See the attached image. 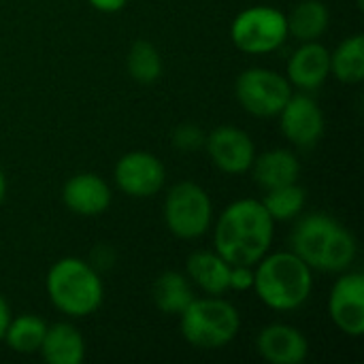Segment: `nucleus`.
Listing matches in <instances>:
<instances>
[{
  "label": "nucleus",
  "instance_id": "obj_1",
  "mask_svg": "<svg viewBox=\"0 0 364 364\" xmlns=\"http://www.w3.org/2000/svg\"><path fill=\"white\" fill-rule=\"evenodd\" d=\"M275 220L262 200L241 198L230 203L218 218L213 230L215 252L228 264L254 267L273 243Z\"/></svg>",
  "mask_w": 364,
  "mask_h": 364
},
{
  "label": "nucleus",
  "instance_id": "obj_2",
  "mask_svg": "<svg viewBox=\"0 0 364 364\" xmlns=\"http://www.w3.org/2000/svg\"><path fill=\"white\" fill-rule=\"evenodd\" d=\"M292 252L307 267L322 273H343L358 254L354 235L326 213H309L299 220L290 237Z\"/></svg>",
  "mask_w": 364,
  "mask_h": 364
},
{
  "label": "nucleus",
  "instance_id": "obj_3",
  "mask_svg": "<svg viewBox=\"0 0 364 364\" xmlns=\"http://www.w3.org/2000/svg\"><path fill=\"white\" fill-rule=\"evenodd\" d=\"M252 288L269 309L294 311L311 296L314 275L294 252H267L256 262Z\"/></svg>",
  "mask_w": 364,
  "mask_h": 364
},
{
  "label": "nucleus",
  "instance_id": "obj_4",
  "mask_svg": "<svg viewBox=\"0 0 364 364\" xmlns=\"http://www.w3.org/2000/svg\"><path fill=\"white\" fill-rule=\"evenodd\" d=\"M45 288L51 305L68 318L96 314L105 299V286L96 267L73 256L58 260L49 269Z\"/></svg>",
  "mask_w": 364,
  "mask_h": 364
},
{
  "label": "nucleus",
  "instance_id": "obj_5",
  "mask_svg": "<svg viewBox=\"0 0 364 364\" xmlns=\"http://www.w3.org/2000/svg\"><path fill=\"white\" fill-rule=\"evenodd\" d=\"M179 326L183 339L196 350H222L235 341L241 328V316L232 303L222 296L194 299L181 314Z\"/></svg>",
  "mask_w": 364,
  "mask_h": 364
},
{
  "label": "nucleus",
  "instance_id": "obj_6",
  "mask_svg": "<svg viewBox=\"0 0 364 364\" xmlns=\"http://www.w3.org/2000/svg\"><path fill=\"white\" fill-rule=\"evenodd\" d=\"M288 36L286 13L267 4L243 9L230 23V38L235 47L250 55L273 53Z\"/></svg>",
  "mask_w": 364,
  "mask_h": 364
},
{
  "label": "nucleus",
  "instance_id": "obj_7",
  "mask_svg": "<svg viewBox=\"0 0 364 364\" xmlns=\"http://www.w3.org/2000/svg\"><path fill=\"white\" fill-rule=\"evenodd\" d=\"M164 222L177 239H198L209 232L213 203L205 188L194 181L175 183L164 198Z\"/></svg>",
  "mask_w": 364,
  "mask_h": 364
},
{
  "label": "nucleus",
  "instance_id": "obj_8",
  "mask_svg": "<svg viewBox=\"0 0 364 364\" xmlns=\"http://www.w3.org/2000/svg\"><path fill=\"white\" fill-rule=\"evenodd\" d=\"M235 94L239 105L256 117H275L292 96L286 75L271 68H247L237 77Z\"/></svg>",
  "mask_w": 364,
  "mask_h": 364
},
{
  "label": "nucleus",
  "instance_id": "obj_9",
  "mask_svg": "<svg viewBox=\"0 0 364 364\" xmlns=\"http://www.w3.org/2000/svg\"><path fill=\"white\" fill-rule=\"evenodd\" d=\"M113 177L124 194L132 198H151L164 188L166 168L149 151H130L117 160Z\"/></svg>",
  "mask_w": 364,
  "mask_h": 364
},
{
  "label": "nucleus",
  "instance_id": "obj_10",
  "mask_svg": "<svg viewBox=\"0 0 364 364\" xmlns=\"http://www.w3.org/2000/svg\"><path fill=\"white\" fill-rule=\"evenodd\" d=\"M328 314L335 326L348 337L364 335V275L358 271H343L335 282L328 299Z\"/></svg>",
  "mask_w": 364,
  "mask_h": 364
},
{
  "label": "nucleus",
  "instance_id": "obj_11",
  "mask_svg": "<svg viewBox=\"0 0 364 364\" xmlns=\"http://www.w3.org/2000/svg\"><path fill=\"white\" fill-rule=\"evenodd\" d=\"M211 162L226 175H243L252 168L256 147L252 136L237 126H218L205 136L203 145Z\"/></svg>",
  "mask_w": 364,
  "mask_h": 364
},
{
  "label": "nucleus",
  "instance_id": "obj_12",
  "mask_svg": "<svg viewBox=\"0 0 364 364\" xmlns=\"http://www.w3.org/2000/svg\"><path fill=\"white\" fill-rule=\"evenodd\" d=\"M277 117L284 136L296 147H311L324 134V113L307 94H292Z\"/></svg>",
  "mask_w": 364,
  "mask_h": 364
},
{
  "label": "nucleus",
  "instance_id": "obj_13",
  "mask_svg": "<svg viewBox=\"0 0 364 364\" xmlns=\"http://www.w3.org/2000/svg\"><path fill=\"white\" fill-rule=\"evenodd\" d=\"M111 188L96 173H79L62 188V200L68 211L81 218H96L111 205Z\"/></svg>",
  "mask_w": 364,
  "mask_h": 364
},
{
  "label": "nucleus",
  "instance_id": "obj_14",
  "mask_svg": "<svg viewBox=\"0 0 364 364\" xmlns=\"http://www.w3.org/2000/svg\"><path fill=\"white\" fill-rule=\"evenodd\" d=\"M258 354L271 364H301L309 356L305 335L288 324H269L256 339Z\"/></svg>",
  "mask_w": 364,
  "mask_h": 364
},
{
  "label": "nucleus",
  "instance_id": "obj_15",
  "mask_svg": "<svg viewBox=\"0 0 364 364\" xmlns=\"http://www.w3.org/2000/svg\"><path fill=\"white\" fill-rule=\"evenodd\" d=\"M331 75V51L318 43H303L288 60L286 79L299 90H318Z\"/></svg>",
  "mask_w": 364,
  "mask_h": 364
},
{
  "label": "nucleus",
  "instance_id": "obj_16",
  "mask_svg": "<svg viewBox=\"0 0 364 364\" xmlns=\"http://www.w3.org/2000/svg\"><path fill=\"white\" fill-rule=\"evenodd\" d=\"M38 352L49 364H81L85 358V341L73 324L58 322L47 326Z\"/></svg>",
  "mask_w": 364,
  "mask_h": 364
},
{
  "label": "nucleus",
  "instance_id": "obj_17",
  "mask_svg": "<svg viewBox=\"0 0 364 364\" xmlns=\"http://www.w3.org/2000/svg\"><path fill=\"white\" fill-rule=\"evenodd\" d=\"M254 179L260 188L273 190L279 186H288L299 181L301 162L290 149H269L262 156L254 158L252 164Z\"/></svg>",
  "mask_w": 364,
  "mask_h": 364
},
{
  "label": "nucleus",
  "instance_id": "obj_18",
  "mask_svg": "<svg viewBox=\"0 0 364 364\" xmlns=\"http://www.w3.org/2000/svg\"><path fill=\"white\" fill-rule=\"evenodd\" d=\"M186 275L209 296H222L228 290L230 264L218 252H194L186 262Z\"/></svg>",
  "mask_w": 364,
  "mask_h": 364
},
{
  "label": "nucleus",
  "instance_id": "obj_19",
  "mask_svg": "<svg viewBox=\"0 0 364 364\" xmlns=\"http://www.w3.org/2000/svg\"><path fill=\"white\" fill-rule=\"evenodd\" d=\"M151 296L156 307L166 314V316H179L196 296L192 290V282L188 275L177 273V271H166L162 273L151 288Z\"/></svg>",
  "mask_w": 364,
  "mask_h": 364
},
{
  "label": "nucleus",
  "instance_id": "obj_20",
  "mask_svg": "<svg viewBox=\"0 0 364 364\" xmlns=\"http://www.w3.org/2000/svg\"><path fill=\"white\" fill-rule=\"evenodd\" d=\"M286 21L288 34H292L301 43L318 41L328 28L331 11L322 0H303L290 11V15H286Z\"/></svg>",
  "mask_w": 364,
  "mask_h": 364
},
{
  "label": "nucleus",
  "instance_id": "obj_21",
  "mask_svg": "<svg viewBox=\"0 0 364 364\" xmlns=\"http://www.w3.org/2000/svg\"><path fill=\"white\" fill-rule=\"evenodd\" d=\"M331 73L341 83H360L364 79V36L352 34L331 53Z\"/></svg>",
  "mask_w": 364,
  "mask_h": 364
},
{
  "label": "nucleus",
  "instance_id": "obj_22",
  "mask_svg": "<svg viewBox=\"0 0 364 364\" xmlns=\"http://www.w3.org/2000/svg\"><path fill=\"white\" fill-rule=\"evenodd\" d=\"M45 331H47L45 320H41L38 316H32V314H23V316L11 318L2 339L17 354H34V352H38V348L43 343Z\"/></svg>",
  "mask_w": 364,
  "mask_h": 364
},
{
  "label": "nucleus",
  "instance_id": "obj_23",
  "mask_svg": "<svg viewBox=\"0 0 364 364\" xmlns=\"http://www.w3.org/2000/svg\"><path fill=\"white\" fill-rule=\"evenodd\" d=\"M307 203V192L294 181L288 186H279L273 190H267L262 205L269 211V215L277 222H288L294 220L296 215H301V211L305 209Z\"/></svg>",
  "mask_w": 364,
  "mask_h": 364
},
{
  "label": "nucleus",
  "instance_id": "obj_24",
  "mask_svg": "<svg viewBox=\"0 0 364 364\" xmlns=\"http://www.w3.org/2000/svg\"><path fill=\"white\" fill-rule=\"evenodd\" d=\"M128 73L139 83H154L162 75V58L154 43L149 41H136L126 58Z\"/></svg>",
  "mask_w": 364,
  "mask_h": 364
},
{
  "label": "nucleus",
  "instance_id": "obj_25",
  "mask_svg": "<svg viewBox=\"0 0 364 364\" xmlns=\"http://www.w3.org/2000/svg\"><path fill=\"white\" fill-rule=\"evenodd\" d=\"M173 143L175 147L183 149V151H192V149H200L205 145V134L198 126L192 124H183L175 130L173 134Z\"/></svg>",
  "mask_w": 364,
  "mask_h": 364
},
{
  "label": "nucleus",
  "instance_id": "obj_26",
  "mask_svg": "<svg viewBox=\"0 0 364 364\" xmlns=\"http://www.w3.org/2000/svg\"><path fill=\"white\" fill-rule=\"evenodd\" d=\"M254 286V269L247 264H230L228 290H250Z\"/></svg>",
  "mask_w": 364,
  "mask_h": 364
},
{
  "label": "nucleus",
  "instance_id": "obj_27",
  "mask_svg": "<svg viewBox=\"0 0 364 364\" xmlns=\"http://www.w3.org/2000/svg\"><path fill=\"white\" fill-rule=\"evenodd\" d=\"M100 13H117L126 6L128 0H87Z\"/></svg>",
  "mask_w": 364,
  "mask_h": 364
},
{
  "label": "nucleus",
  "instance_id": "obj_28",
  "mask_svg": "<svg viewBox=\"0 0 364 364\" xmlns=\"http://www.w3.org/2000/svg\"><path fill=\"white\" fill-rule=\"evenodd\" d=\"M9 322H11V307H9L6 299L0 294V341H2V337H4V333H6Z\"/></svg>",
  "mask_w": 364,
  "mask_h": 364
},
{
  "label": "nucleus",
  "instance_id": "obj_29",
  "mask_svg": "<svg viewBox=\"0 0 364 364\" xmlns=\"http://www.w3.org/2000/svg\"><path fill=\"white\" fill-rule=\"evenodd\" d=\"M4 196H6V177H4V173H2V168H0V205H2V200H4Z\"/></svg>",
  "mask_w": 364,
  "mask_h": 364
}]
</instances>
